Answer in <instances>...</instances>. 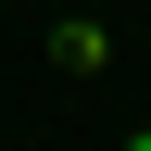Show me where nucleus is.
Instances as JSON below:
<instances>
[{
  "instance_id": "f03ea898",
  "label": "nucleus",
  "mask_w": 151,
  "mask_h": 151,
  "mask_svg": "<svg viewBox=\"0 0 151 151\" xmlns=\"http://www.w3.org/2000/svg\"><path fill=\"white\" fill-rule=\"evenodd\" d=\"M126 151H151V139H126Z\"/></svg>"
},
{
  "instance_id": "f257e3e1",
  "label": "nucleus",
  "mask_w": 151,
  "mask_h": 151,
  "mask_svg": "<svg viewBox=\"0 0 151 151\" xmlns=\"http://www.w3.org/2000/svg\"><path fill=\"white\" fill-rule=\"evenodd\" d=\"M50 50H63V63H76V76H101V63H113V38H101V25H88V13H76V25H63V38H50Z\"/></svg>"
}]
</instances>
